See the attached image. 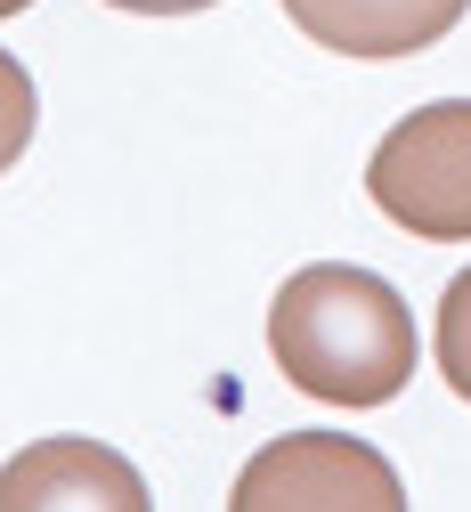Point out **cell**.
<instances>
[{"label":"cell","instance_id":"6da1fadb","mask_svg":"<svg viewBox=\"0 0 471 512\" xmlns=\"http://www.w3.org/2000/svg\"><path fill=\"white\" fill-rule=\"evenodd\" d=\"M268 350L301 399L390 407L415 382V309L374 269L317 261V269H293L268 301Z\"/></svg>","mask_w":471,"mask_h":512},{"label":"cell","instance_id":"277c9868","mask_svg":"<svg viewBox=\"0 0 471 512\" xmlns=\"http://www.w3.org/2000/svg\"><path fill=\"white\" fill-rule=\"evenodd\" d=\"M0 512H155V496L106 439H33L0 464Z\"/></svg>","mask_w":471,"mask_h":512},{"label":"cell","instance_id":"8992f818","mask_svg":"<svg viewBox=\"0 0 471 512\" xmlns=\"http://www.w3.org/2000/svg\"><path fill=\"white\" fill-rule=\"evenodd\" d=\"M439 374L455 399H471V269L439 293Z\"/></svg>","mask_w":471,"mask_h":512},{"label":"cell","instance_id":"52a82bcc","mask_svg":"<svg viewBox=\"0 0 471 512\" xmlns=\"http://www.w3.org/2000/svg\"><path fill=\"white\" fill-rule=\"evenodd\" d=\"M33 122H41V98H33V74L0 49V171H9L25 147H33Z\"/></svg>","mask_w":471,"mask_h":512},{"label":"cell","instance_id":"7a4b0ae2","mask_svg":"<svg viewBox=\"0 0 471 512\" xmlns=\"http://www.w3.org/2000/svg\"><path fill=\"white\" fill-rule=\"evenodd\" d=\"M366 196L423 244L471 236V98H431L390 122L366 163Z\"/></svg>","mask_w":471,"mask_h":512},{"label":"cell","instance_id":"3957f363","mask_svg":"<svg viewBox=\"0 0 471 512\" xmlns=\"http://www.w3.org/2000/svg\"><path fill=\"white\" fill-rule=\"evenodd\" d=\"M228 512H407L398 464L350 431H285L236 472Z\"/></svg>","mask_w":471,"mask_h":512},{"label":"cell","instance_id":"ba28073f","mask_svg":"<svg viewBox=\"0 0 471 512\" xmlns=\"http://www.w3.org/2000/svg\"><path fill=\"white\" fill-rule=\"evenodd\" d=\"M106 9H130V17H195L212 0H106Z\"/></svg>","mask_w":471,"mask_h":512},{"label":"cell","instance_id":"9c48e42d","mask_svg":"<svg viewBox=\"0 0 471 512\" xmlns=\"http://www.w3.org/2000/svg\"><path fill=\"white\" fill-rule=\"evenodd\" d=\"M17 9H33V0H0V17H17Z\"/></svg>","mask_w":471,"mask_h":512},{"label":"cell","instance_id":"5b68a950","mask_svg":"<svg viewBox=\"0 0 471 512\" xmlns=\"http://www.w3.org/2000/svg\"><path fill=\"white\" fill-rule=\"evenodd\" d=\"M471 0H285V17L333 57H415L463 25Z\"/></svg>","mask_w":471,"mask_h":512}]
</instances>
